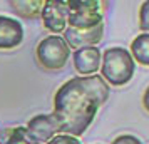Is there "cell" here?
Here are the masks:
<instances>
[{
  "label": "cell",
  "instance_id": "1",
  "mask_svg": "<svg viewBox=\"0 0 149 144\" xmlns=\"http://www.w3.org/2000/svg\"><path fill=\"white\" fill-rule=\"evenodd\" d=\"M109 97V86L99 74L75 76L62 84L54 94V117L61 134L79 137L92 124L97 111Z\"/></svg>",
  "mask_w": 149,
  "mask_h": 144
},
{
  "label": "cell",
  "instance_id": "2",
  "mask_svg": "<svg viewBox=\"0 0 149 144\" xmlns=\"http://www.w3.org/2000/svg\"><path fill=\"white\" fill-rule=\"evenodd\" d=\"M101 57V77L104 82L112 87H122L134 77L136 62L127 49L109 47Z\"/></svg>",
  "mask_w": 149,
  "mask_h": 144
},
{
  "label": "cell",
  "instance_id": "3",
  "mask_svg": "<svg viewBox=\"0 0 149 144\" xmlns=\"http://www.w3.org/2000/svg\"><path fill=\"white\" fill-rule=\"evenodd\" d=\"M67 3V27L89 30L104 20V3L99 0H74Z\"/></svg>",
  "mask_w": 149,
  "mask_h": 144
},
{
  "label": "cell",
  "instance_id": "4",
  "mask_svg": "<svg viewBox=\"0 0 149 144\" xmlns=\"http://www.w3.org/2000/svg\"><path fill=\"white\" fill-rule=\"evenodd\" d=\"M35 57L45 70H61L70 57V49L61 35H47L37 44Z\"/></svg>",
  "mask_w": 149,
  "mask_h": 144
},
{
  "label": "cell",
  "instance_id": "5",
  "mask_svg": "<svg viewBox=\"0 0 149 144\" xmlns=\"http://www.w3.org/2000/svg\"><path fill=\"white\" fill-rule=\"evenodd\" d=\"M40 19L44 29L49 30L52 35L64 34V30L67 29V3L57 0L44 2Z\"/></svg>",
  "mask_w": 149,
  "mask_h": 144
},
{
  "label": "cell",
  "instance_id": "6",
  "mask_svg": "<svg viewBox=\"0 0 149 144\" xmlns=\"http://www.w3.org/2000/svg\"><path fill=\"white\" fill-rule=\"evenodd\" d=\"M25 129L30 139L37 144H45L54 136L61 134V127L54 114H37L27 122Z\"/></svg>",
  "mask_w": 149,
  "mask_h": 144
},
{
  "label": "cell",
  "instance_id": "7",
  "mask_svg": "<svg viewBox=\"0 0 149 144\" xmlns=\"http://www.w3.org/2000/svg\"><path fill=\"white\" fill-rule=\"evenodd\" d=\"M104 37V22L97 27L89 30H77V29L67 27L64 30V40L69 49H81V47H95Z\"/></svg>",
  "mask_w": 149,
  "mask_h": 144
},
{
  "label": "cell",
  "instance_id": "8",
  "mask_svg": "<svg viewBox=\"0 0 149 144\" xmlns=\"http://www.w3.org/2000/svg\"><path fill=\"white\" fill-rule=\"evenodd\" d=\"M101 50L99 47H81L75 49L72 54V64L77 74L82 77L95 76L101 69Z\"/></svg>",
  "mask_w": 149,
  "mask_h": 144
},
{
  "label": "cell",
  "instance_id": "9",
  "mask_svg": "<svg viewBox=\"0 0 149 144\" xmlns=\"http://www.w3.org/2000/svg\"><path fill=\"white\" fill-rule=\"evenodd\" d=\"M24 42V27L20 20L0 15V50L17 49Z\"/></svg>",
  "mask_w": 149,
  "mask_h": 144
},
{
  "label": "cell",
  "instance_id": "10",
  "mask_svg": "<svg viewBox=\"0 0 149 144\" xmlns=\"http://www.w3.org/2000/svg\"><path fill=\"white\" fill-rule=\"evenodd\" d=\"M134 62L141 64L144 67H149V34H139L131 42V50Z\"/></svg>",
  "mask_w": 149,
  "mask_h": 144
},
{
  "label": "cell",
  "instance_id": "11",
  "mask_svg": "<svg viewBox=\"0 0 149 144\" xmlns=\"http://www.w3.org/2000/svg\"><path fill=\"white\" fill-rule=\"evenodd\" d=\"M0 144H37L27 134L24 126H12L0 131Z\"/></svg>",
  "mask_w": 149,
  "mask_h": 144
},
{
  "label": "cell",
  "instance_id": "12",
  "mask_svg": "<svg viewBox=\"0 0 149 144\" xmlns=\"http://www.w3.org/2000/svg\"><path fill=\"white\" fill-rule=\"evenodd\" d=\"M10 5L15 14L22 19H35L37 15H40L44 0H12Z\"/></svg>",
  "mask_w": 149,
  "mask_h": 144
},
{
  "label": "cell",
  "instance_id": "13",
  "mask_svg": "<svg viewBox=\"0 0 149 144\" xmlns=\"http://www.w3.org/2000/svg\"><path fill=\"white\" fill-rule=\"evenodd\" d=\"M139 29L142 34H149V0L142 2L139 7Z\"/></svg>",
  "mask_w": 149,
  "mask_h": 144
},
{
  "label": "cell",
  "instance_id": "14",
  "mask_svg": "<svg viewBox=\"0 0 149 144\" xmlns=\"http://www.w3.org/2000/svg\"><path fill=\"white\" fill-rule=\"evenodd\" d=\"M45 144H82V143L79 141V137L69 136V134H57Z\"/></svg>",
  "mask_w": 149,
  "mask_h": 144
},
{
  "label": "cell",
  "instance_id": "15",
  "mask_svg": "<svg viewBox=\"0 0 149 144\" xmlns=\"http://www.w3.org/2000/svg\"><path fill=\"white\" fill-rule=\"evenodd\" d=\"M111 144H142V141L139 137L132 136V134H121V136L116 137Z\"/></svg>",
  "mask_w": 149,
  "mask_h": 144
},
{
  "label": "cell",
  "instance_id": "16",
  "mask_svg": "<svg viewBox=\"0 0 149 144\" xmlns=\"http://www.w3.org/2000/svg\"><path fill=\"white\" fill-rule=\"evenodd\" d=\"M142 107L149 112V86L146 87L144 90V94H142Z\"/></svg>",
  "mask_w": 149,
  "mask_h": 144
}]
</instances>
